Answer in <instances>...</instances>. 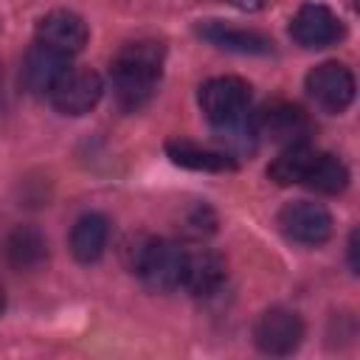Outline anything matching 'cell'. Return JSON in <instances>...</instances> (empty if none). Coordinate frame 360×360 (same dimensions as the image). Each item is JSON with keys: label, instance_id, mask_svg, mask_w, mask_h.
Instances as JSON below:
<instances>
[{"label": "cell", "instance_id": "6da1fadb", "mask_svg": "<svg viewBox=\"0 0 360 360\" xmlns=\"http://www.w3.org/2000/svg\"><path fill=\"white\" fill-rule=\"evenodd\" d=\"M160 70H163V45L160 42H155V39L127 42L110 65L112 93H115L118 104L124 110L143 107L160 82Z\"/></svg>", "mask_w": 360, "mask_h": 360}, {"label": "cell", "instance_id": "7a4b0ae2", "mask_svg": "<svg viewBox=\"0 0 360 360\" xmlns=\"http://www.w3.org/2000/svg\"><path fill=\"white\" fill-rule=\"evenodd\" d=\"M188 250L180 248L172 239H141L138 248H132V273L141 276V281L155 292H172L183 284Z\"/></svg>", "mask_w": 360, "mask_h": 360}, {"label": "cell", "instance_id": "3957f363", "mask_svg": "<svg viewBox=\"0 0 360 360\" xmlns=\"http://www.w3.org/2000/svg\"><path fill=\"white\" fill-rule=\"evenodd\" d=\"M250 104V84L239 76H217L200 87V110L214 127L245 118Z\"/></svg>", "mask_w": 360, "mask_h": 360}, {"label": "cell", "instance_id": "277c9868", "mask_svg": "<svg viewBox=\"0 0 360 360\" xmlns=\"http://www.w3.org/2000/svg\"><path fill=\"white\" fill-rule=\"evenodd\" d=\"M253 127H256V135H264V138H270L273 143H281V146L309 143V135H312L309 115L301 107L287 104V101L267 104L262 112H256Z\"/></svg>", "mask_w": 360, "mask_h": 360}, {"label": "cell", "instance_id": "5b68a950", "mask_svg": "<svg viewBox=\"0 0 360 360\" xmlns=\"http://www.w3.org/2000/svg\"><path fill=\"white\" fill-rule=\"evenodd\" d=\"M278 228L298 245H323L332 236V214L309 200H292L278 211Z\"/></svg>", "mask_w": 360, "mask_h": 360}, {"label": "cell", "instance_id": "8992f818", "mask_svg": "<svg viewBox=\"0 0 360 360\" xmlns=\"http://www.w3.org/2000/svg\"><path fill=\"white\" fill-rule=\"evenodd\" d=\"M253 340L264 354H290L304 340V321L292 309L270 307L259 315L253 326Z\"/></svg>", "mask_w": 360, "mask_h": 360}, {"label": "cell", "instance_id": "52a82bcc", "mask_svg": "<svg viewBox=\"0 0 360 360\" xmlns=\"http://www.w3.org/2000/svg\"><path fill=\"white\" fill-rule=\"evenodd\" d=\"M309 98L326 112H343L354 98V76L338 62H323L307 73Z\"/></svg>", "mask_w": 360, "mask_h": 360}, {"label": "cell", "instance_id": "ba28073f", "mask_svg": "<svg viewBox=\"0 0 360 360\" xmlns=\"http://www.w3.org/2000/svg\"><path fill=\"white\" fill-rule=\"evenodd\" d=\"M104 93L101 76L90 68H70L59 84L51 90V101L65 115H84L90 112Z\"/></svg>", "mask_w": 360, "mask_h": 360}, {"label": "cell", "instance_id": "9c48e42d", "mask_svg": "<svg viewBox=\"0 0 360 360\" xmlns=\"http://www.w3.org/2000/svg\"><path fill=\"white\" fill-rule=\"evenodd\" d=\"M343 22L340 17L321 6V3H307L295 11L292 22H290V37L301 45V48H326L343 39Z\"/></svg>", "mask_w": 360, "mask_h": 360}, {"label": "cell", "instance_id": "30bf717a", "mask_svg": "<svg viewBox=\"0 0 360 360\" xmlns=\"http://www.w3.org/2000/svg\"><path fill=\"white\" fill-rule=\"evenodd\" d=\"M68 70H70V65H68V56L65 53L42 45V42H34L25 51V56H22L20 79H22V84H25L28 93H34V96L48 93L51 96V90L59 84V79Z\"/></svg>", "mask_w": 360, "mask_h": 360}, {"label": "cell", "instance_id": "8fae6325", "mask_svg": "<svg viewBox=\"0 0 360 360\" xmlns=\"http://www.w3.org/2000/svg\"><path fill=\"white\" fill-rule=\"evenodd\" d=\"M37 42H42V45L65 53V56L79 53L87 45V22L68 8H56L39 20Z\"/></svg>", "mask_w": 360, "mask_h": 360}, {"label": "cell", "instance_id": "7c38bea8", "mask_svg": "<svg viewBox=\"0 0 360 360\" xmlns=\"http://www.w3.org/2000/svg\"><path fill=\"white\" fill-rule=\"evenodd\" d=\"M197 34L211 42L214 48L222 51H233V53H270L273 42L259 34V31H248V28H233L222 20H205L197 25Z\"/></svg>", "mask_w": 360, "mask_h": 360}, {"label": "cell", "instance_id": "4fadbf2b", "mask_svg": "<svg viewBox=\"0 0 360 360\" xmlns=\"http://www.w3.org/2000/svg\"><path fill=\"white\" fill-rule=\"evenodd\" d=\"M0 250H3L6 264L14 270H37L48 259L45 236L28 225H17L14 231H8Z\"/></svg>", "mask_w": 360, "mask_h": 360}, {"label": "cell", "instance_id": "5bb4252c", "mask_svg": "<svg viewBox=\"0 0 360 360\" xmlns=\"http://www.w3.org/2000/svg\"><path fill=\"white\" fill-rule=\"evenodd\" d=\"M166 155L177 166H186V169H194V172H231V169H236V158H231L228 152L194 143L188 138L166 141Z\"/></svg>", "mask_w": 360, "mask_h": 360}, {"label": "cell", "instance_id": "9a60e30c", "mask_svg": "<svg viewBox=\"0 0 360 360\" xmlns=\"http://www.w3.org/2000/svg\"><path fill=\"white\" fill-rule=\"evenodd\" d=\"M225 281V262L222 256L211 250L188 253L186 256V270H183V284L191 295H214Z\"/></svg>", "mask_w": 360, "mask_h": 360}, {"label": "cell", "instance_id": "2e32d148", "mask_svg": "<svg viewBox=\"0 0 360 360\" xmlns=\"http://www.w3.org/2000/svg\"><path fill=\"white\" fill-rule=\"evenodd\" d=\"M107 239H110V222H107V217L90 211V214L79 217L76 225L70 228V253L79 262L90 264V262L101 259V253L107 248Z\"/></svg>", "mask_w": 360, "mask_h": 360}, {"label": "cell", "instance_id": "e0dca14e", "mask_svg": "<svg viewBox=\"0 0 360 360\" xmlns=\"http://www.w3.org/2000/svg\"><path fill=\"white\" fill-rule=\"evenodd\" d=\"M304 186H309L312 191H321V194H340L349 186V169L340 158H335L329 152H315V158L307 169Z\"/></svg>", "mask_w": 360, "mask_h": 360}, {"label": "cell", "instance_id": "ac0fdd59", "mask_svg": "<svg viewBox=\"0 0 360 360\" xmlns=\"http://www.w3.org/2000/svg\"><path fill=\"white\" fill-rule=\"evenodd\" d=\"M312 158H315V149H312L309 143L284 146V149L278 152V158H273V163L267 166V174H270V180H276L278 186L304 183Z\"/></svg>", "mask_w": 360, "mask_h": 360}, {"label": "cell", "instance_id": "d6986e66", "mask_svg": "<svg viewBox=\"0 0 360 360\" xmlns=\"http://www.w3.org/2000/svg\"><path fill=\"white\" fill-rule=\"evenodd\" d=\"M214 225H217V219H214V214H211V208L208 205H197L194 211H191V217H188V231L191 233H197V236H202V233H211L214 231Z\"/></svg>", "mask_w": 360, "mask_h": 360}, {"label": "cell", "instance_id": "ffe728a7", "mask_svg": "<svg viewBox=\"0 0 360 360\" xmlns=\"http://www.w3.org/2000/svg\"><path fill=\"white\" fill-rule=\"evenodd\" d=\"M222 3H228L233 8H242V11H256V8L264 6V0H222Z\"/></svg>", "mask_w": 360, "mask_h": 360}, {"label": "cell", "instance_id": "44dd1931", "mask_svg": "<svg viewBox=\"0 0 360 360\" xmlns=\"http://www.w3.org/2000/svg\"><path fill=\"white\" fill-rule=\"evenodd\" d=\"M349 264H352V270L357 273V231H352V236H349Z\"/></svg>", "mask_w": 360, "mask_h": 360}, {"label": "cell", "instance_id": "7402d4cb", "mask_svg": "<svg viewBox=\"0 0 360 360\" xmlns=\"http://www.w3.org/2000/svg\"><path fill=\"white\" fill-rule=\"evenodd\" d=\"M3 309H6V292H3V287H0V315H3Z\"/></svg>", "mask_w": 360, "mask_h": 360}]
</instances>
